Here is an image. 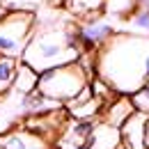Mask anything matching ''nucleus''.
Returning a JSON list of instances; mask_svg holds the SVG:
<instances>
[{"label": "nucleus", "instance_id": "1", "mask_svg": "<svg viewBox=\"0 0 149 149\" xmlns=\"http://www.w3.org/2000/svg\"><path fill=\"white\" fill-rule=\"evenodd\" d=\"M94 71L115 94L133 96L149 83V37L115 32L94 53Z\"/></svg>", "mask_w": 149, "mask_h": 149}, {"label": "nucleus", "instance_id": "2", "mask_svg": "<svg viewBox=\"0 0 149 149\" xmlns=\"http://www.w3.org/2000/svg\"><path fill=\"white\" fill-rule=\"evenodd\" d=\"M80 55H83V48L78 44L74 25H51L41 30L35 28L21 55V62L35 69L37 74H46L51 69L78 62Z\"/></svg>", "mask_w": 149, "mask_h": 149}, {"label": "nucleus", "instance_id": "3", "mask_svg": "<svg viewBox=\"0 0 149 149\" xmlns=\"http://www.w3.org/2000/svg\"><path fill=\"white\" fill-rule=\"evenodd\" d=\"M90 76L85 71V67L80 62H71L64 67L51 69L46 74H39V85L37 92L51 101H57L62 106H67L69 101H74L78 94L90 85Z\"/></svg>", "mask_w": 149, "mask_h": 149}, {"label": "nucleus", "instance_id": "4", "mask_svg": "<svg viewBox=\"0 0 149 149\" xmlns=\"http://www.w3.org/2000/svg\"><path fill=\"white\" fill-rule=\"evenodd\" d=\"M35 28V12H7L0 19V57L21 60Z\"/></svg>", "mask_w": 149, "mask_h": 149}, {"label": "nucleus", "instance_id": "5", "mask_svg": "<svg viewBox=\"0 0 149 149\" xmlns=\"http://www.w3.org/2000/svg\"><path fill=\"white\" fill-rule=\"evenodd\" d=\"M112 35H115V28L106 21H87L83 25H76V37L83 53H96Z\"/></svg>", "mask_w": 149, "mask_h": 149}, {"label": "nucleus", "instance_id": "6", "mask_svg": "<svg viewBox=\"0 0 149 149\" xmlns=\"http://www.w3.org/2000/svg\"><path fill=\"white\" fill-rule=\"evenodd\" d=\"M147 117L145 112H133L129 119L122 124L119 135H122V147L124 149H147L145 145V126H147Z\"/></svg>", "mask_w": 149, "mask_h": 149}, {"label": "nucleus", "instance_id": "7", "mask_svg": "<svg viewBox=\"0 0 149 149\" xmlns=\"http://www.w3.org/2000/svg\"><path fill=\"white\" fill-rule=\"evenodd\" d=\"M0 149H51V145L28 129H21L0 135Z\"/></svg>", "mask_w": 149, "mask_h": 149}, {"label": "nucleus", "instance_id": "8", "mask_svg": "<svg viewBox=\"0 0 149 149\" xmlns=\"http://www.w3.org/2000/svg\"><path fill=\"white\" fill-rule=\"evenodd\" d=\"M133 112H135V106H133L131 96H119V94H117L110 103L103 108V112H101V122L110 124V126H115V129H122V124L129 119Z\"/></svg>", "mask_w": 149, "mask_h": 149}, {"label": "nucleus", "instance_id": "9", "mask_svg": "<svg viewBox=\"0 0 149 149\" xmlns=\"http://www.w3.org/2000/svg\"><path fill=\"white\" fill-rule=\"evenodd\" d=\"M119 145H122L119 129H115V126L106 124V122H96L87 147L90 149H117Z\"/></svg>", "mask_w": 149, "mask_h": 149}, {"label": "nucleus", "instance_id": "10", "mask_svg": "<svg viewBox=\"0 0 149 149\" xmlns=\"http://www.w3.org/2000/svg\"><path fill=\"white\" fill-rule=\"evenodd\" d=\"M37 85H39V74L19 60V67H16V76H14L12 90H16L21 96H28V94L37 92Z\"/></svg>", "mask_w": 149, "mask_h": 149}, {"label": "nucleus", "instance_id": "11", "mask_svg": "<svg viewBox=\"0 0 149 149\" xmlns=\"http://www.w3.org/2000/svg\"><path fill=\"white\" fill-rule=\"evenodd\" d=\"M106 7V0H69V9L76 16H83V19H92L99 12H103Z\"/></svg>", "mask_w": 149, "mask_h": 149}, {"label": "nucleus", "instance_id": "12", "mask_svg": "<svg viewBox=\"0 0 149 149\" xmlns=\"http://www.w3.org/2000/svg\"><path fill=\"white\" fill-rule=\"evenodd\" d=\"M19 60L12 57H0V94H7L14 85V76H16Z\"/></svg>", "mask_w": 149, "mask_h": 149}, {"label": "nucleus", "instance_id": "13", "mask_svg": "<svg viewBox=\"0 0 149 149\" xmlns=\"http://www.w3.org/2000/svg\"><path fill=\"white\" fill-rule=\"evenodd\" d=\"M129 23L133 28V35L149 37V7H135V12L131 14Z\"/></svg>", "mask_w": 149, "mask_h": 149}, {"label": "nucleus", "instance_id": "14", "mask_svg": "<svg viewBox=\"0 0 149 149\" xmlns=\"http://www.w3.org/2000/svg\"><path fill=\"white\" fill-rule=\"evenodd\" d=\"M135 0H106V12L110 14H117V16H126V14H133L135 12Z\"/></svg>", "mask_w": 149, "mask_h": 149}, {"label": "nucleus", "instance_id": "15", "mask_svg": "<svg viewBox=\"0 0 149 149\" xmlns=\"http://www.w3.org/2000/svg\"><path fill=\"white\" fill-rule=\"evenodd\" d=\"M44 0H0L5 12H35Z\"/></svg>", "mask_w": 149, "mask_h": 149}, {"label": "nucleus", "instance_id": "16", "mask_svg": "<svg viewBox=\"0 0 149 149\" xmlns=\"http://www.w3.org/2000/svg\"><path fill=\"white\" fill-rule=\"evenodd\" d=\"M131 101H133V106H135L138 112L149 115V87H142L140 92H135L133 96H131Z\"/></svg>", "mask_w": 149, "mask_h": 149}, {"label": "nucleus", "instance_id": "17", "mask_svg": "<svg viewBox=\"0 0 149 149\" xmlns=\"http://www.w3.org/2000/svg\"><path fill=\"white\" fill-rule=\"evenodd\" d=\"M145 145L149 149V117H147V126H145Z\"/></svg>", "mask_w": 149, "mask_h": 149}, {"label": "nucleus", "instance_id": "18", "mask_svg": "<svg viewBox=\"0 0 149 149\" xmlns=\"http://www.w3.org/2000/svg\"><path fill=\"white\" fill-rule=\"evenodd\" d=\"M5 14H7V12H5V7H2V5H0V19H2V16H5Z\"/></svg>", "mask_w": 149, "mask_h": 149}, {"label": "nucleus", "instance_id": "19", "mask_svg": "<svg viewBox=\"0 0 149 149\" xmlns=\"http://www.w3.org/2000/svg\"><path fill=\"white\" fill-rule=\"evenodd\" d=\"M117 149H124V147H122V145H119V147H117Z\"/></svg>", "mask_w": 149, "mask_h": 149}]
</instances>
